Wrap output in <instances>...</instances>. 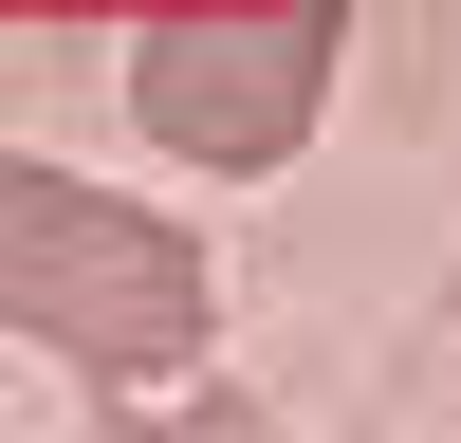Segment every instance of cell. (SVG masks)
Segmentation results:
<instances>
[{
    "label": "cell",
    "mask_w": 461,
    "mask_h": 443,
    "mask_svg": "<svg viewBox=\"0 0 461 443\" xmlns=\"http://www.w3.org/2000/svg\"><path fill=\"white\" fill-rule=\"evenodd\" d=\"M0 332L93 369V388H185L221 351V258L56 148H0Z\"/></svg>",
    "instance_id": "cell-1"
},
{
    "label": "cell",
    "mask_w": 461,
    "mask_h": 443,
    "mask_svg": "<svg viewBox=\"0 0 461 443\" xmlns=\"http://www.w3.org/2000/svg\"><path fill=\"white\" fill-rule=\"evenodd\" d=\"M130 111H148V148H185V167H221V185L295 167V148H314V111H332V0L167 19V37L130 56Z\"/></svg>",
    "instance_id": "cell-2"
},
{
    "label": "cell",
    "mask_w": 461,
    "mask_h": 443,
    "mask_svg": "<svg viewBox=\"0 0 461 443\" xmlns=\"http://www.w3.org/2000/svg\"><path fill=\"white\" fill-rule=\"evenodd\" d=\"M93 443H277V406L221 388V369H185V388H111V406H93Z\"/></svg>",
    "instance_id": "cell-3"
}]
</instances>
